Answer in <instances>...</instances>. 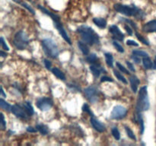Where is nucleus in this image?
<instances>
[{
    "mask_svg": "<svg viewBox=\"0 0 156 146\" xmlns=\"http://www.w3.org/2000/svg\"><path fill=\"white\" fill-rule=\"evenodd\" d=\"M85 94L87 98L91 103H95L98 100V91L94 87H89L85 90Z\"/></svg>",
    "mask_w": 156,
    "mask_h": 146,
    "instance_id": "9d476101",
    "label": "nucleus"
},
{
    "mask_svg": "<svg viewBox=\"0 0 156 146\" xmlns=\"http://www.w3.org/2000/svg\"><path fill=\"white\" fill-rule=\"evenodd\" d=\"M1 117H2V122H1V125H2V129H5V126H6V123L5 121V118H4V115L2 113H1Z\"/></svg>",
    "mask_w": 156,
    "mask_h": 146,
    "instance_id": "58836bf2",
    "label": "nucleus"
},
{
    "mask_svg": "<svg viewBox=\"0 0 156 146\" xmlns=\"http://www.w3.org/2000/svg\"><path fill=\"white\" fill-rule=\"evenodd\" d=\"M36 129L37 130L39 131L42 135H47L49 132L47 126L43 124H40V125H37V126H36Z\"/></svg>",
    "mask_w": 156,
    "mask_h": 146,
    "instance_id": "aec40b11",
    "label": "nucleus"
},
{
    "mask_svg": "<svg viewBox=\"0 0 156 146\" xmlns=\"http://www.w3.org/2000/svg\"><path fill=\"white\" fill-rule=\"evenodd\" d=\"M105 60H106V63L108 66H114V58L111 53H105Z\"/></svg>",
    "mask_w": 156,
    "mask_h": 146,
    "instance_id": "412c9836",
    "label": "nucleus"
},
{
    "mask_svg": "<svg viewBox=\"0 0 156 146\" xmlns=\"http://www.w3.org/2000/svg\"><path fill=\"white\" fill-rule=\"evenodd\" d=\"M52 20H53V23H54V26L56 27V28L58 30L59 33L61 34V36H62V38H63V39L65 40L66 41V42L68 43L69 44H70V45H71V44H72L71 40L69 39V37L68 34H67V33H66V30L64 29L63 26H62V24H61V22L59 21V17L56 16V18H53Z\"/></svg>",
    "mask_w": 156,
    "mask_h": 146,
    "instance_id": "423d86ee",
    "label": "nucleus"
},
{
    "mask_svg": "<svg viewBox=\"0 0 156 146\" xmlns=\"http://www.w3.org/2000/svg\"><path fill=\"white\" fill-rule=\"evenodd\" d=\"M82 109H83V111H85V112L88 113V114H90L91 116H94V114H93L92 112L90 110V108H89V106H88V104H84L83 107H82Z\"/></svg>",
    "mask_w": 156,
    "mask_h": 146,
    "instance_id": "473e14b6",
    "label": "nucleus"
},
{
    "mask_svg": "<svg viewBox=\"0 0 156 146\" xmlns=\"http://www.w3.org/2000/svg\"><path fill=\"white\" fill-rule=\"evenodd\" d=\"M52 72L54 75L56 77H57L59 79H61V80H66V76L64 75V73L62 72L61 70H59V68H53L52 69Z\"/></svg>",
    "mask_w": 156,
    "mask_h": 146,
    "instance_id": "f3484780",
    "label": "nucleus"
},
{
    "mask_svg": "<svg viewBox=\"0 0 156 146\" xmlns=\"http://www.w3.org/2000/svg\"><path fill=\"white\" fill-rule=\"evenodd\" d=\"M1 93H2V95L3 97H6V94H5L4 90H3V88H2V91H1Z\"/></svg>",
    "mask_w": 156,
    "mask_h": 146,
    "instance_id": "c03bdc74",
    "label": "nucleus"
},
{
    "mask_svg": "<svg viewBox=\"0 0 156 146\" xmlns=\"http://www.w3.org/2000/svg\"><path fill=\"white\" fill-rule=\"evenodd\" d=\"M11 111H12V112L17 117H18V118L27 119L28 118V116H30L27 114V113L26 112L25 109H24V106L22 107V106H20V105H18V104L13 105V106H12V109H11Z\"/></svg>",
    "mask_w": 156,
    "mask_h": 146,
    "instance_id": "1a4fd4ad",
    "label": "nucleus"
},
{
    "mask_svg": "<svg viewBox=\"0 0 156 146\" xmlns=\"http://www.w3.org/2000/svg\"><path fill=\"white\" fill-rule=\"evenodd\" d=\"M93 22L100 28H105L107 26V21L105 18H94L93 19Z\"/></svg>",
    "mask_w": 156,
    "mask_h": 146,
    "instance_id": "2eb2a0df",
    "label": "nucleus"
},
{
    "mask_svg": "<svg viewBox=\"0 0 156 146\" xmlns=\"http://www.w3.org/2000/svg\"><path fill=\"white\" fill-rule=\"evenodd\" d=\"M124 28H125V30H126V32L128 33V34H129V35H132L133 34V30H131V28L129 27V26L125 25Z\"/></svg>",
    "mask_w": 156,
    "mask_h": 146,
    "instance_id": "ea45409f",
    "label": "nucleus"
},
{
    "mask_svg": "<svg viewBox=\"0 0 156 146\" xmlns=\"http://www.w3.org/2000/svg\"><path fill=\"white\" fill-rule=\"evenodd\" d=\"M98 59H97V56H96L95 54L92 53V54H90L89 56H87V61L88 62H91V63L94 64L96 62H97Z\"/></svg>",
    "mask_w": 156,
    "mask_h": 146,
    "instance_id": "cd10ccee",
    "label": "nucleus"
},
{
    "mask_svg": "<svg viewBox=\"0 0 156 146\" xmlns=\"http://www.w3.org/2000/svg\"><path fill=\"white\" fill-rule=\"evenodd\" d=\"M153 68H155V69H156V59H155V60L154 61V65H153Z\"/></svg>",
    "mask_w": 156,
    "mask_h": 146,
    "instance_id": "49530a36",
    "label": "nucleus"
},
{
    "mask_svg": "<svg viewBox=\"0 0 156 146\" xmlns=\"http://www.w3.org/2000/svg\"><path fill=\"white\" fill-rule=\"evenodd\" d=\"M27 131L29 132H37V129H35L33 127H31V126H29V127L27 128Z\"/></svg>",
    "mask_w": 156,
    "mask_h": 146,
    "instance_id": "37998d69",
    "label": "nucleus"
},
{
    "mask_svg": "<svg viewBox=\"0 0 156 146\" xmlns=\"http://www.w3.org/2000/svg\"><path fill=\"white\" fill-rule=\"evenodd\" d=\"M129 82H130L131 85V88H132L133 91L134 93H136L137 90H138V85L140 84V80H139L138 78L136 76H131L130 78H129Z\"/></svg>",
    "mask_w": 156,
    "mask_h": 146,
    "instance_id": "4468645a",
    "label": "nucleus"
},
{
    "mask_svg": "<svg viewBox=\"0 0 156 146\" xmlns=\"http://www.w3.org/2000/svg\"><path fill=\"white\" fill-rule=\"evenodd\" d=\"M0 106H1V107L3 109L7 111H10L11 109H12V106H11L9 103H8L7 102L5 101L3 99H1V100H0Z\"/></svg>",
    "mask_w": 156,
    "mask_h": 146,
    "instance_id": "b1692460",
    "label": "nucleus"
},
{
    "mask_svg": "<svg viewBox=\"0 0 156 146\" xmlns=\"http://www.w3.org/2000/svg\"><path fill=\"white\" fill-rule=\"evenodd\" d=\"M78 33L81 35L82 40L86 43L92 46L94 44L98 43L99 36L92 28L88 26H82L77 30Z\"/></svg>",
    "mask_w": 156,
    "mask_h": 146,
    "instance_id": "f257e3e1",
    "label": "nucleus"
},
{
    "mask_svg": "<svg viewBox=\"0 0 156 146\" xmlns=\"http://www.w3.org/2000/svg\"><path fill=\"white\" fill-rule=\"evenodd\" d=\"M43 50L45 52L47 56L55 59L59 55V50L57 45L52 39H44L42 40Z\"/></svg>",
    "mask_w": 156,
    "mask_h": 146,
    "instance_id": "20e7f679",
    "label": "nucleus"
},
{
    "mask_svg": "<svg viewBox=\"0 0 156 146\" xmlns=\"http://www.w3.org/2000/svg\"><path fill=\"white\" fill-rule=\"evenodd\" d=\"M126 44L129 46H134V47H138L139 46V44L137 43L136 41L132 40H128L126 41Z\"/></svg>",
    "mask_w": 156,
    "mask_h": 146,
    "instance_id": "f704fd0d",
    "label": "nucleus"
},
{
    "mask_svg": "<svg viewBox=\"0 0 156 146\" xmlns=\"http://www.w3.org/2000/svg\"><path fill=\"white\" fill-rule=\"evenodd\" d=\"M114 75H115V76H116V77H117V78L118 79V80H120V82H123V83H124V84L127 83V81H126V79L125 78L124 76L122 75L121 73H120V72H119V71H116V70H114Z\"/></svg>",
    "mask_w": 156,
    "mask_h": 146,
    "instance_id": "393cba45",
    "label": "nucleus"
},
{
    "mask_svg": "<svg viewBox=\"0 0 156 146\" xmlns=\"http://www.w3.org/2000/svg\"><path fill=\"white\" fill-rule=\"evenodd\" d=\"M6 53H3V51H1V56H2V57H5V56H6Z\"/></svg>",
    "mask_w": 156,
    "mask_h": 146,
    "instance_id": "a18cd8bd",
    "label": "nucleus"
},
{
    "mask_svg": "<svg viewBox=\"0 0 156 146\" xmlns=\"http://www.w3.org/2000/svg\"><path fill=\"white\" fill-rule=\"evenodd\" d=\"M133 54L136 55V56H138L140 57H147L149 56L148 53L145 51H141V50H133Z\"/></svg>",
    "mask_w": 156,
    "mask_h": 146,
    "instance_id": "a878e982",
    "label": "nucleus"
},
{
    "mask_svg": "<svg viewBox=\"0 0 156 146\" xmlns=\"http://www.w3.org/2000/svg\"><path fill=\"white\" fill-rule=\"evenodd\" d=\"M110 32L112 33L113 37L115 38L116 40H123V38H124V35L123 33L120 31V30L119 29V27L116 25H112L110 27Z\"/></svg>",
    "mask_w": 156,
    "mask_h": 146,
    "instance_id": "9b49d317",
    "label": "nucleus"
},
{
    "mask_svg": "<svg viewBox=\"0 0 156 146\" xmlns=\"http://www.w3.org/2000/svg\"><path fill=\"white\" fill-rule=\"evenodd\" d=\"M14 1L16 2H18V4H20L21 5H22V7L25 8V9H27V11H29V12H30L32 15H35L34 10V9H32V8L30 7V6L27 4V3L24 2H22V1H20V0H14Z\"/></svg>",
    "mask_w": 156,
    "mask_h": 146,
    "instance_id": "6ab92c4d",
    "label": "nucleus"
},
{
    "mask_svg": "<svg viewBox=\"0 0 156 146\" xmlns=\"http://www.w3.org/2000/svg\"><path fill=\"white\" fill-rule=\"evenodd\" d=\"M90 70L91 71V72L93 73L95 77H98L101 74V69L99 67H98L97 65H91L90 66Z\"/></svg>",
    "mask_w": 156,
    "mask_h": 146,
    "instance_id": "5701e85b",
    "label": "nucleus"
},
{
    "mask_svg": "<svg viewBox=\"0 0 156 146\" xmlns=\"http://www.w3.org/2000/svg\"><path fill=\"white\" fill-rule=\"evenodd\" d=\"M132 59H133V60L135 61V62H136V63H139V62H140V56H136V55H133V56H132Z\"/></svg>",
    "mask_w": 156,
    "mask_h": 146,
    "instance_id": "a19ab883",
    "label": "nucleus"
},
{
    "mask_svg": "<svg viewBox=\"0 0 156 146\" xmlns=\"http://www.w3.org/2000/svg\"><path fill=\"white\" fill-rule=\"evenodd\" d=\"M143 65H144V67L146 69H150V68H152V62L151 59L149 58V56L143 58Z\"/></svg>",
    "mask_w": 156,
    "mask_h": 146,
    "instance_id": "4be33fe9",
    "label": "nucleus"
},
{
    "mask_svg": "<svg viewBox=\"0 0 156 146\" xmlns=\"http://www.w3.org/2000/svg\"><path fill=\"white\" fill-rule=\"evenodd\" d=\"M127 113V109L123 106H116L111 112V118L114 120H121L124 118Z\"/></svg>",
    "mask_w": 156,
    "mask_h": 146,
    "instance_id": "0eeeda50",
    "label": "nucleus"
},
{
    "mask_svg": "<svg viewBox=\"0 0 156 146\" xmlns=\"http://www.w3.org/2000/svg\"><path fill=\"white\" fill-rule=\"evenodd\" d=\"M122 20H123V21H126V22H128V23H129V24H130L131 25L133 26V27H135V28H136V26L135 23H133V22L132 21H130V20L126 19V18H123V19H122Z\"/></svg>",
    "mask_w": 156,
    "mask_h": 146,
    "instance_id": "79ce46f5",
    "label": "nucleus"
},
{
    "mask_svg": "<svg viewBox=\"0 0 156 146\" xmlns=\"http://www.w3.org/2000/svg\"><path fill=\"white\" fill-rule=\"evenodd\" d=\"M90 121H91V125H92L93 128H94L95 130H97L98 132H105V126H104V125L102 124L100 121H98L97 119H95L94 116H92L91 118V120H90Z\"/></svg>",
    "mask_w": 156,
    "mask_h": 146,
    "instance_id": "ddd939ff",
    "label": "nucleus"
},
{
    "mask_svg": "<svg viewBox=\"0 0 156 146\" xmlns=\"http://www.w3.org/2000/svg\"><path fill=\"white\" fill-rule=\"evenodd\" d=\"M114 9L119 13L123 14L126 16L136 17L138 19H141L145 15L144 13L140 9L136 7L135 5L129 6L122 4H115L114 5Z\"/></svg>",
    "mask_w": 156,
    "mask_h": 146,
    "instance_id": "f03ea898",
    "label": "nucleus"
},
{
    "mask_svg": "<svg viewBox=\"0 0 156 146\" xmlns=\"http://www.w3.org/2000/svg\"><path fill=\"white\" fill-rule=\"evenodd\" d=\"M126 65H127L128 68H129V69L131 71H133V72H135L136 69H135V68H134V67H133V64L131 63V62H126Z\"/></svg>",
    "mask_w": 156,
    "mask_h": 146,
    "instance_id": "c9c22d12",
    "label": "nucleus"
},
{
    "mask_svg": "<svg viewBox=\"0 0 156 146\" xmlns=\"http://www.w3.org/2000/svg\"><path fill=\"white\" fill-rule=\"evenodd\" d=\"M36 104L41 110L46 111L50 109L53 106V101L51 99L48 98V97H42V98L37 100Z\"/></svg>",
    "mask_w": 156,
    "mask_h": 146,
    "instance_id": "6e6552de",
    "label": "nucleus"
},
{
    "mask_svg": "<svg viewBox=\"0 0 156 146\" xmlns=\"http://www.w3.org/2000/svg\"><path fill=\"white\" fill-rule=\"evenodd\" d=\"M23 106H24V109L26 110V112L27 113L29 116H32L34 113V108L32 106V105L30 104V103L29 102H25V103L23 104Z\"/></svg>",
    "mask_w": 156,
    "mask_h": 146,
    "instance_id": "a211bd4d",
    "label": "nucleus"
},
{
    "mask_svg": "<svg viewBox=\"0 0 156 146\" xmlns=\"http://www.w3.org/2000/svg\"><path fill=\"white\" fill-rule=\"evenodd\" d=\"M143 30L146 33L156 32V20H152L145 24L143 27Z\"/></svg>",
    "mask_w": 156,
    "mask_h": 146,
    "instance_id": "f8f14e48",
    "label": "nucleus"
},
{
    "mask_svg": "<svg viewBox=\"0 0 156 146\" xmlns=\"http://www.w3.org/2000/svg\"><path fill=\"white\" fill-rule=\"evenodd\" d=\"M155 59H156V57H155Z\"/></svg>",
    "mask_w": 156,
    "mask_h": 146,
    "instance_id": "de8ad7c7",
    "label": "nucleus"
},
{
    "mask_svg": "<svg viewBox=\"0 0 156 146\" xmlns=\"http://www.w3.org/2000/svg\"><path fill=\"white\" fill-rule=\"evenodd\" d=\"M101 82H113V79L110 77H107V76H103L101 79Z\"/></svg>",
    "mask_w": 156,
    "mask_h": 146,
    "instance_id": "4c0bfd02",
    "label": "nucleus"
},
{
    "mask_svg": "<svg viewBox=\"0 0 156 146\" xmlns=\"http://www.w3.org/2000/svg\"><path fill=\"white\" fill-rule=\"evenodd\" d=\"M149 108V100L148 97L147 87L144 86L140 89L139 94L138 100H137L136 113L137 115L141 113L142 111L147 110Z\"/></svg>",
    "mask_w": 156,
    "mask_h": 146,
    "instance_id": "7ed1b4c3",
    "label": "nucleus"
},
{
    "mask_svg": "<svg viewBox=\"0 0 156 146\" xmlns=\"http://www.w3.org/2000/svg\"><path fill=\"white\" fill-rule=\"evenodd\" d=\"M14 45L15 46L18 50H24L28 45L29 40L27 37V35L24 31L21 30L18 31L16 34L15 35V37L13 40Z\"/></svg>",
    "mask_w": 156,
    "mask_h": 146,
    "instance_id": "39448f33",
    "label": "nucleus"
},
{
    "mask_svg": "<svg viewBox=\"0 0 156 146\" xmlns=\"http://www.w3.org/2000/svg\"><path fill=\"white\" fill-rule=\"evenodd\" d=\"M0 40H1V44H2V47L3 50H7V51H9V47H8V46H7V44H6L4 38H3L2 36V37H1V39H0Z\"/></svg>",
    "mask_w": 156,
    "mask_h": 146,
    "instance_id": "72a5a7b5",
    "label": "nucleus"
},
{
    "mask_svg": "<svg viewBox=\"0 0 156 146\" xmlns=\"http://www.w3.org/2000/svg\"><path fill=\"white\" fill-rule=\"evenodd\" d=\"M117 66L118 67L119 69H120V71H122V73H125V74H129V71H128V70L126 69V68H125L123 65H122L120 63H119V62H117Z\"/></svg>",
    "mask_w": 156,
    "mask_h": 146,
    "instance_id": "2f4dec72",
    "label": "nucleus"
},
{
    "mask_svg": "<svg viewBox=\"0 0 156 146\" xmlns=\"http://www.w3.org/2000/svg\"><path fill=\"white\" fill-rule=\"evenodd\" d=\"M44 64H45V66L47 69H50V68H51V65H52L50 61H49L48 59H44Z\"/></svg>",
    "mask_w": 156,
    "mask_h": 146,
    "instance_id": "e433bc0d",
    "label": "nucleus"
},
{
    "mask_svg": "<svg viewBox=\"0 0 156 146\" xmlns=\"http://www.w3.org/2000/svg\"><path fill=\"white\" fill-rule=\"evenodd\" d=\"M113 44H114V47H116V49H117V50H118L120 53H123V52H124V49H123V47H122L121 45H120V44H119L117 42L114 41V42H113Z\"/></svg>",
    "mask_w": 156,
    "mask_h": 146,
    "instance_id": "7c9ffc66",
    "label": "nucleus"
},
{
    "mask_svg": "<svg viewBox=\"0 0 156 146\" xmlns=\"http://www.w3.org/2000/svg\"><path fill=\"white\" fill-rule=\"evenodd\" d=\"M78 47L80 49L81 51L82 52L84 55H88L89 53V48H88V46L85 43L82 42V41H79L78 42Z\"/></svg>",
    "mask_w": 156,
    "mask_h": 146,
    "instance_id": "dca6fc26",
    "label": "nucleus"
},
{
    "mask_svg": "<svg viewBox=\"0 0 156 146\" xmlns=\"http://www.w3.org/2000/svg\"><path fill=\"white\" fill-rule=\"evenodd\" d=\"M136 37L138 38L139 40L141 41V42L143 43L146 44V45H147V46L149 45V43L148 42V41L146 40L145 39V38L143 37V36H142V35H140V33H137V32H136Z\"/></svg>",
    "mask_w": 156,
    "mask_h": 146,
    "instance_id": "c756f323",
    "label": "nucleus"
},
{
    "mask_svg": "<svg viewBox=\"0 0 156 146\" xmlns=\"http://www.w3.org/2000/svg\"><path fill=\"white\" fill-rule=\"evenodd\" d=\"M112 135L114 138H116V140H120V134L119 130L117 129V128L114 127L112 129Z\"/></svg>",
    "mask_w": 156,
    "mask_h": 146,
    "instance_id": "c85d7f7f",
    "label": "nucleus"
},
{
    "mask_svg": "<svg viewBox=\"0 0 156 146\" xmlns=\"http://www.w3.org/2000/svg\"><path fill=\"white\" fill-rule=\"evenodd\" d=\"M125 129H126V134H127L128 137H129L131 139L136 141V136H135V135H134L133 132V131L131 130V129H129V127H127V126H126V127H125Z\"/></svg>",
    "mask_w": 156,
    "mask_h": 146,
    "instance_id": "bb28decb",
    "label": "nucleus"
}]
</instances>
